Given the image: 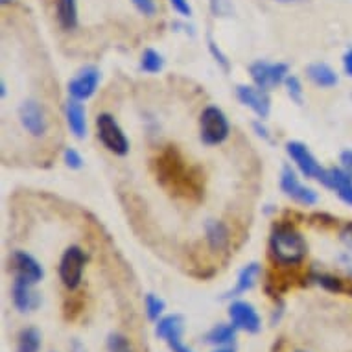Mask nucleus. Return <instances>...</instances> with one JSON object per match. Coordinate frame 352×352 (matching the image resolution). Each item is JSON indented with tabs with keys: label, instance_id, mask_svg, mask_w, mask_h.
<instances>
[{
	"label": "nucleus",
	"instance_id": "33",
	"mask_svg": "<svg viewBox=\"0 0 352 352\" xmlns=\"http://www.w3.org/2000/svg\"><path fill=\"white\" fill-rule=\"evenodd\" d=\"M170 6L179 13L181 17H192V8L188 0H170Z\"/></svg>",
	"mask_w": 352,
	"mask_h": 352
},
{
	"label": "nucleus",
	"instance_id": "25",
	"mask_svg": "<svg viewBox=\"0 0 352 352\" xmlns=\"http://www.w3.org/2000/svg\"><path fill=\"white\" fill-rule=\"evenodd\" d=\"M144 308H146V316L150 321H159L162 318V312L166 310V302L157 297L155 294H148L144 299Z\"/></svg>",
	"mask_w": 352,
	"mask_h": 352
},
{
	"label": "nucleus",
	"instance_id": "19",
	"mask_svg": "<svg viewBox=\"0 0 352 352\" xmlns=\"http://www.w3.org/2000/svg\"><path fill=\"white\" fill-rule=\"evenodd\" d=\"M306 76L310 78L312 83L323 89H330V87L338 85V74L336 70L327 63H312L306 67Z\"/></svg>",
	"mask_w": 352,
	"mask_h": 352
},
{
	"label": "nucleus",
	"instance_id": "37",
	"mask_svg": "<svg viewBox=\"0 0 352 352\" xmlns=\"http://www.w3.org/2000/svg\"><path fill=\"white\" fill-rule=\"evenodd\" d=\"M74 352H85V349H81V345L76 341L74 343Z\"/></svg>",
	"mask_w": 352,
	"mask_h": 352
},
{
	"label": "nucleus",
	"instance_id": "12",
	"mask_svg": "<svg viewBox=\"0 0 352 352\" xmlns=\"http://www.w3.org/2000/svg\"><path fill=\"white\" fill-rule=\"evenodd\" d=\"M10 264H12L13 273H15V278H21L24 283H30L35 286L45 277V272H43L39 262L32 254L24 253V251H15L10 256Z\"/></svg>",
	"mask_w": 352,
	"mask_h": 352
},
{
	"label": "nucleus",
	"instance_id": "36",
	"mask_svg": "<svg viewBox=\"0 0 352 352\" xmlns=\"http://www.w3.org/2000/svg\"><path fill=\"white\" fill-rule=\"evenodd\" d=\"M214 352H234V349H232V346H219L218 351Z\"/></svg>",
	"mask_w": 352,
	"mask_h": 352
},
{
	"label": "nucleus",
	"instance_id": "23",
	"mask_svg": "<svg viewBox=\"0 0 352 352\" xmlns=\"http://www.w3.org/2000/svg\"><path fill=\"white\" fill-rule=\"evenodd\" d=\"M41 332L35 327H26L17 336V352H39Z\"/></svg>",
	"mask_w": 352,
	"mask_h": 352
},
{
	"label": "nucleus",
	"instance_id": "14",
	"mask_svg": "<svg viewBox=\"0 0 352 352\" xmlns=\"http://www.w3.org/2000/svg\"><path fill=\"white\" fill-rule=\"evenodd\" d=\"M319 183L336 192L341 201L352 205V177L343 168H324Z\"/></svg>",
	"mask_w": 352,
	"mask_h": 352
},
{
	"label": "nucleus",
	"instance_id": "27",
	"mask_svg": "<svg viewBox=\"0 0 352 352\" xmlns=\"http://www.w3.org/2000/svg\"><path fill=\"white\" fill-rule=\"evenodd\" d=\"M314 280L319 284V286H323L324 289H329V292H334V294H340L343 292V280H340L334 275H327V273H321V275H316Z\"/></svg>",
	"mask_w": 352,
	"mask_h": 352
},
{
	"label": "nucleus",
	"instance_id": "5",
	"mask_svg": "<svg viewBox=\"0 0 352 352\" xmlns=\"http://www.w3.org/2000/svg\"><path fill=\"white\" fill-rule=\"evenodd\" d=\"M289 67L286 63H270V61H254L249 65V74L253 78L254 85L264 89V91H272L277 85L284 83L288 78Z\"/></svg>",
	"mask_w": 352,
	"mask_h": 352
},
{
	"label": "nucleus",
	"instance_id": "13",
	"mask_svg": "<svg viewBox=\"0 0 352 352\" xmlns=\"http://www.w3.org/2000/svg\"><path fill=\"white\" fill-rule=\"evenodd\" d=\"M236 96L245 107L256 113L260 118H267L270 111H272V100H270L267 91L256 85H238Z\"/></svg>",
	"mask_w": 352,
	"mask_h": 352
},
{
	"label": "nucleus",
	"instance_id": "6",
	"mask_svg": "<svg viewBox=\"0 0 352 352\" xmlns=\"http://www.w3.org/2000/svg\"><path fill=\"white\" fill-rule=\"evenodd\" d=\"M83 267H85V253L78 245L67 249L59 260V277L65 288L76 289L80 286Z\"/></svg>",
	"mask_w": 352,
	"mask_h": 352
},
{
	"label": "nucleus",
	"instance_id": "22",
	"mask_svg": "<svg viewBox=\"0 0 352 352\" xmlns=\"http://www.w3.org/2000/svg\"><path fill=\"white\" fill-rule=\"evenodd\" d=\"M205 232H207L208 245L214 251H223L229 245V231L221 221L216 219H208L207 226H205Z\"/></svg>",
	"mask_w": 352,
	"mask_h": 352
},
{
	"label": "nucleus",
	"instance_id": "10",
	"mask_svg": "<svg viewBox=\"0 0 352 352\" xmlns=\"http://www.w3.org/2000/svg\"><path fill=\"white\" fill-rule=\"evenodd\" d=\"M280 188H283L286 196L292 197L294 201L300 203V205H305V207L316 205L319 199L318 192L302 185L289 166L283 168V173H280Z\"/></svg>",
	"mask_w": 352,
	"mask_h": 352
},
{
	"label": "nucleus",
	"instance_id": "15",
	"mask_svg": "<svg viewBox=\"0 0 352 352\" xmlns=\"http://www.w3.org/2000/svg\"><path fill=\"white\" fill-rule=\"evenodd\" d=\"M100 83V70L96 67H85L69 81V93L76 100L91 98Z\"/></svg>",
	"mask_w": 352,
	"mask_h": 352
},
{
	"label": "nucleus",
	"instance_id": "18",
	"mask_svg": "<svg viewBox=\"0 0 352 352\" xmlns=\"http://www.w3.org/2000/svg\"><path fill=\"white\" fill-rule=\"evenodd\" d=\"M56 19L65 32L78 28V0H56Z\"/></svg>",
	"mask_w": 352,
	"mask_h": 352
},
{
	"label": "nucleus",
	"instance_id": "34",
	"mask_svg": "<svg viewBox=\"0 0 352 352\" xmlns=\"http://www.w3.org/2000/svg\"><path fill=\"white\" fill-rule=\"evenodd\" d=\"M340 161H341V168H343V170H345V172L352 177V150L341 151Z\"/></svg>",
	"mask_w": 352,
	"mask_h": 352
},
{
	"label": "nucleus",
	"instance_id": "9",
	"mask_svg": "<svg viewBox=\"0 0 352 352\" xmlns=\"http://www.w3.org/2000/svg\"><path fill=\"white\" fill-rule=\"evenodd\" d=\"M229 318H231L234 329L243 330L248 334H256L262 329V319H260L256 308L248 300H234L229 306Z\"/></svg>",
	"mask_w": 352,
	"mask_h": 352
},
{
	"label": "nucleus",
	"instance_id": "30",
	"mask_svg": "<svg viewBox=\"0 0 352 352\" xmlns=\"http://www.w3.org/2000/svg\"><path fill=\"white\" fill-rule=\"evenodd\" d=\"M63 159L65 164L69 168H72V170H78V168L83 166V159H81V155L78 153V150H74V148H67L63 153Z\"/></svg>",
	"mask_w": 352,
	"mask_h": 352
},
{
	"label": "nucleus",
	"instance_id": "3",
	"mask_svg": "<svg viewBox=\"0 0 352 352\" xmlns=\"http://www.w3.org/2000/svg\"><path fill=\"white\" fill-rule=\"evenodd\" d=\"M229 120L223 111L216 105L205 107L199 116V137L207 146L221 144L229 137Z\"/></svg>",
	"mask_w": 352,
	"mask_h": 352
},
{
	"label": "nucleus",
	"instance_id": "31",
	"mask_svg": "<svg viewBox=\"0 0 352 352\" xmlns=\"http://www.w3.org/2000/svg\"><path fill=\"white\" fill-rule=\"evenodd\" d=\"M133 6L139 10V13H142L144 17H153L157 12L155 0H131Z\"/></svg>",
	"mask_w": 352,
	"mask_h": 352
},
{
	"label": "nucleus",
	"instance_id": "17",
	"mask_svg": "<svg viewBox=\"0 0 352 352\" xmlns=\"http://www.w3.org/2000/svg\"><path fill=\"white\" fill-rule=\"evenodd\" d=\"M67 124H69L70 131L74 133V137L78 139H83L87 135V115H85V107L81 104L80 100L70 98L67 102Z\"/></svg>",
	"mask_w": 352,
	"mask_h": 352
},
{
	"label": "nucleus",
	"instance_id": "8",
	"mask_svg": "<svg viewBox=\"0 0 352 352\" xmlns=\"http://www.w3.org/2000/svg\"><path fill=\"white\" fill-rule=\"evenodd\" d=\"M286 151H288L289 159L295 162V166L299 168V172L308 177V179H318L323 175L324 168L318 162V159L312 155V151L308 150V146L297 140H292L286 144Z\"/></svg>",
	"mask_w": 352,
	"mask_h": 352
},
{
	"label": "nucleus",
	"instance_id": "40",
	"mask_svg": "<svg viewBox=\"0 0 352 352\" xmlns=\"http://www.w3.org/2000/svg\"><path fill=\"white\" fill-rule=\"evenodd\" d=\"M295 352H306V351H295Z\"/></svg>",
	"mask_w": 352,
	"mask_h": 352
},
{
	"label": "nucleus",
	"instance_id": "2",
	"mask_svg": "<svg viewBox=\"0 0 352 352\" xmlns=\"http://www.w3.org/2000/svg\"><path fill=\"white\" fill-rule=\"evenodd\" d=\"M157 175L164 186H170L173 194L192 196V192H197V183L186 173L183 159L175 150L164 151L157 161Z\"/></svg>",
	"mask_w": 352,
	"mask_h": 352
},
{
	"label": "nucleus",
	"instance_id": "38",
	"mask_svg": "<svg viewBox=\"0 0 352 352\" xmlns=\"http://www.w3.org/2000/svg\"><path fill=\"white\" fill-rule=\"evenodd\" d=\"M277 2H299V0H277Z\"/></svg>",
	"mask_w": 352,
	"mask_h": 352
},
{
	"label": "nucleus",
	"instance_id": "39",
	"mask_svg": "<svg viewBox=\"0 0 352 352\" xmlns=\"http://www.w3.org/2000/svg\"><path fill=\"white\" fill-rule=\"evenodd\" d=\"M10 2H12V0H2V4H10Z\"/></svg>",
	"mask_w": 352,
	"mask_h": 352
},
{
	"label": "nucleus",
	"instance_id": "16",
	"mask_svg": "<svg viewBox=\"0 0 352 352\" xmlns=\"http://www.w3.org/2000/svg\"><path fill=\"white\" fill-rule=\"evenodd\" d=\"M13 305L19 312H34L35 308L41 305L39 294L34 289V284L24 283L21 278H15L12 288Z\"/></svg>",
	"mask_w": 352,
	"mask_h": 352
},
{
	"label": "nucleus",
	"instance_id": "24",
	"mask_svg": "<svg viewBox=\"0 0 352 352\" xmlns=\"http://www.w3.org/2000/svg\"><path fill=\"white\" fill-rule=\"evenodd\" d=\"M162 67H164V59H162L161 54L153 48L144 50L142 58H140V69L148 74H157L159 70H162Z\"/></svg>",
	"mask_w": 352,
	"mask_h": 352
},
{
	"label": "nucleus",
	"instance_id": "32",
	"mask_svg": "<svg viewBox=\"0 0 352 352\" xmlns=\"http://www.w3.org/2000/svg\"><path fill=\"white\" fill-rule=\"evenodd\" d=\"M208 50H210V54H212L214 58H216V61H218V63L221 65V67H223V69L229 70V59H227L226 56H223V52H221V50H219L218 45H216V43H214L212 37H210V35H208Z\"/></svg>",
	"mask_w": 352,
	"mask_h": 352
},
{
	"label": "nucleus",
	"instance_id": "29",
	"mask_svg": "<svg viewBox=\"0 0 352 352\" xmlns=\"http://www.w3.org/2000/svg\"><path fill=\"white\" fill-rule=\"evenodd\" d=\"M214 17H229L232 13L231 0H208Z\"/></svg>",
	"mask_w": 352,
	"mask_h": 352
},
{
	"label": "nucleus",
	"instance_id": "11",
	"mask_svg": "<svg viewBox=\"0 0 352 352\" xmlns=\"http://www.w3.org/2000/svg\"><path fill=\"white\" fill-rule=\"evenodd\" d=\"M19 120L23 127L32 137H45L48 129V120L45 115V109L34 100H26L19 107Z\"/></svg>",
	"mask_w": 352,
	"mask_h": 352
},
{
	"label": "nucleus",
	"instance_id": "1",
	"mask_svg": "<svg viewBox=\"0 0 352 352\" xmlns=\"http://www.w3.org/2000/svg\"><path fill=\"white\" fill-rule=\"evenodd\" d=\"M306 242L294 226L277 223L270 236V254L280 266H297L306 256Z\"/></svg>",
	"mask_w": 352,
	"mask_h": 352
},
{
	"label": "nucleus",
	"instance_id": "20",
	"mask_svg": "<svg viewBox=\"0 0 352 352\" xmlns=\"http://www.w3.org/2000/svg\"><path fill=\"white\" fill-rule=\"evenodd\" d=\"M260 275V266L256 264V262H251V264H248V266L243 267L242 272H240V275H238V280L236 284H234V288L231 289V292H227V299H232V297H238V295L245 294V292H249V289L253 288L254 284H256V278H258Z\"/></svg>",
	"mask_w": 352,
	"mask_h": 352
},
{
	"label": "nucleus",
	"instance_id": "4",
	"mask_svg": "<svg viewBox=\"0 0 352 352\" xmlns=\"http://www.w3.org/2000/svg\"><path fill=\"white\" fill-rule=\"evenodd\" d=\"M96 133H98L100 142L115 155H126L129 151V140L122 131V127L116 124V120L109 113H102L96 116Z\"/></svg>",
	"mask_w": 352,
	"mask_h": 352
},
{
	"label": "nucleus",
	"instance_id": "35",
	"mask_svg": "<svg viewBox=\"0 0 352 352\" xmlns=\"http://www.w3.org/2000/svg\"><path fill=\"white\" fill-rule=\"evenodd\" d=\"M343 70L349 78H352V48H349L345 54H343Z\"/></svg>",
	"mask_w": 352,
	"mask_h": 352
},
{
	"label": "nucleus",
	"instance_id": "21",
	"mask_svg": "<svg viewBox=\"0 0 352 352\" xmlns=\"http://www.w3.org/2000/svg\"><path fill=\"white\" fill-rule=\"evenodd\" d=\"M236 340V329L231 324L219 323L205 334V343L216 346H231Z\"/></svg>",
	"mask_w": 352,
	"mask_h": 352
},
{
	"label": "nucleus",
	"instance_id": "28",
	"mask_svg": "<svg viewBox=\"0 0 352 352\" xmlns=\"http://www.w3.org/2000/svg\"><path fill=\"white\" fill-rule=\"evenodd\" d=\"M284 83H286V89H288L289 98L294 100L295 104H302V85H300L299 78H295V76L289 74Z\"/></svg>",
	"mask_w": 352,
	"mask_h": 352
},
{
	"label": "nucleus",
	"instance_id": "26",
	"mask_svg": "<svg viewBox=\"0 0 352 352\" xmlns=\"http://www.w3.org/2000/svg\"><path fill=\"white\" fill-rule=\"evenodd\" d=\"M107 352H135L133 345L129 343L126 336L113 332L107 336Z\"/></svg>",
	"mask_w": 352,
	"mask_h": 352
},
{
	"label": "nucleus",
	"instance_id": "7",
	"mask_svg": "<svg viewBox=\"0 0 352 352\" xmlns=\"http://www.w3.org/2000/svg\"><path fill=\"white\" fill-rule=\"evenodd\" d=\"M185 330V319L179 314H172V316H164L157 321L155 324V336L159 340H164L170 346L172 352H194L190 346H186L181 340Z\"/></svg>",
	"mask_w": 352,
	"mask_h": 352
}]
</instances>
